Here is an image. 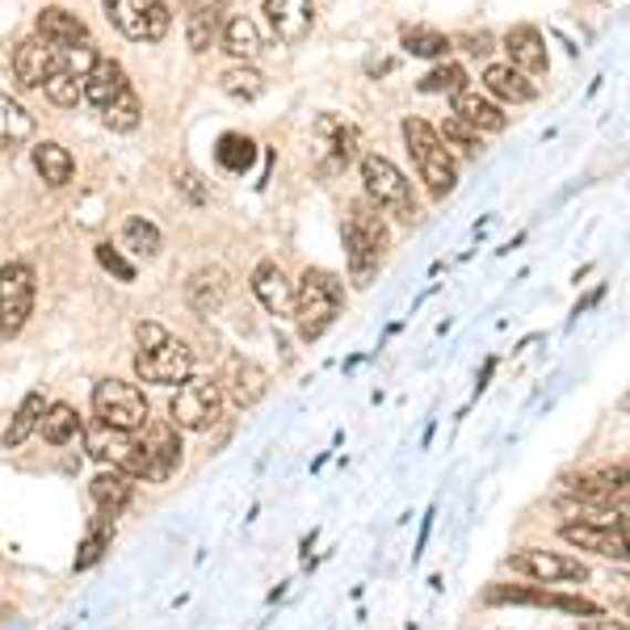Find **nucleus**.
I'll return each mask as SVG.
<instances>
[{
	"mask_svg": "<svg viewBox=\"0 0 630 630\" xmlns=\"http://www.w3.org/2000/svg\"><path fill=\"white\" fill-rule=\"evenodd\" d=\"M39 39H46L51 46H76V42L88 39V30H84V21L76 13H67V9H42L39 13Z\"/></svg>",
	"mask_w": 630,
	"mask_h": 630,
	"instance_id": "obj_23",
	"label": "nucleus"
},
{
	"mask_svg": "<svg viewBox=\"0 0 630 630\" xmlns=\"http://www.w3.org/2000/svg\"><path fill=\"white\" fill-rule=\"evenodd\" d=\"M219 412H223V391H219L214 378L189 375L186 382L177 387L172 403H168V420H172L177 429H186V433H207L210 424L219 420Z\"/></svg>",
	"mask_w": 630,
	"mask_h": 630,
	"instance_id": "obj_5",
	"label": "nucleus"
},
{
	"mask_svg": "<svg viewBox=\"0 0 630 630\" xmlns=\"http://www.w3.org/2000/svg\"><path fill=\"white\" fill-rule=\"evenodd\" d=\"M567 492L585 504H601V508H622L627 504V462H613L601 471H585L576 480H567Z\"/></svg>",
	"mask_w": 630,
	"mask_h": 630,
	"instance_id": "obj_12",
	"label": "nucleus"
},
{
	"mask_svg": "<svg viewBox=\"0 0 630 630\" xmlns=\"http://www.w3.org/2000/svg\"><path fill=\"white\" fill-rule=\"evenodd\" d=\"M219 382V391L235 403V408H252L256 399L270 391V375L261 370V366H252L244 357H228V366H223V375L214 378Z\"/></svg>",
	"mask_w": 630,
	"mask_h": 630,
	"instance_id": "obj_13",
	"label": "nucleus"
},
{
	"mask_svg": "<svg viewBox=\"0 0 630 630\" xmlns=\"http://www.w3.org/2000/svg\"><path fill=\"white\" fill-rule=\"evenodd\" d=\"M42 93H46L55 105H63V109H72V105L81 102V81L67 76V72H51V76L42 81Z\"/></svg>",
	"mask_w": 630,
	"mask_h": 630,
	"instance_id": "obj_41",
	"label": "nucleus"
},
{
	"mask_svg": "<svg viewBox=\"0 0 630 630\" xmlns=\"http://www.w3.org/2000/svg\"><path fill=\"white\" fill-rule=\"evenodd\" d=\"M123 249H130L135 256H144V261H151L156 252H160V231H156V223H147V219H126L123 223Z\"/></svg>",
	"mask_w": 630,
	"mask_h": 630,
	"instance_id": "obj_35",
	"label": "nucleus"
},
{
	"mask_svg": "<svg viewBox=\"0 0 630 630\" xmlns=\"http://www.w3.org/2000/svg\"><path fill=\"white\" fill-rule=\"evenodd\" d=\"M34 168H39V177L46 186H67L72 181V172H76V160H72V151L63 144H39L34 147Z\"/></svg>",
	"mask_w": 630,
	"mask_h": 630,
	"instance_id": "obj_27",
	"label": "nucleus"
},
{
	"mask_svg": "<svg viewBox=\"0 0 630 630\" xmlns=\"http://www.w3.org/2000/svg\"><path fill=\"white\" fill-rule=\"evenodd\" d=\"M186 39H189V51H210V42L219 39V9L214 4H198L193 13H189V25H186Z\"/></svg>",
	"mask_w": 630,
	"mask_h": 630,
	"instance_id": "obj_33",
	"label": "nucleus"
},
{
	"mask_svg": "<svg viewBox=\"0 0 630 630\" xmlns=\"http://www.w3.org/2000/svg\"><path fill=\"white\" fill-rule=\"evenodd\" d=\"M340 282H336L328 270H307L298 277V286L291 294L294 307V324H298V336L303 340H319V336L333 328V319L340 315Z\"/></svg>",
	"mask_w": 630,
	"mask_h": 630,
	"instance_id": "obj_1",
	"label": "nucleus"
},
{
	"mask_svg": "<svg viewBox=\"0 0 630 630\" xmlns=\"http://www.w3.org/2000/svg\"><path fill=\"white\" fill-rule=\"evenodd\" d=\"M403 51H408V55H417V60H445L450 39H445L441 30L417 25V30H403Z\"/></svg>",
	"mask_w": 630,
	"mask_h": 630,
	"instance_id": "obj_34",
	"label": "nucleus"
},
{
	"mask_svg": "<svg viewBox=\"0 0 630 630\" xmlns=\"http://www.w3.org/2000/svg\"><path fill=\"white\" fill-rule=\"evenodd\" d=\"M223 298H228V273L219 265L214 270H198L186 282V303L193 312H214V307H223Z\"/></svg>",
	"mask_w": 630,
	"mask_h": 630,
	"instance_id": "obj_21",
	"label": "nucleus"
},
{
	"mask_svg": "<svg viewBox=\"0 0 630 630\" xmlns=\"http://www.w3.org/2000/svg\"><path fill=\"white\" fill-rule=\"evenodd\" d=\"M462 46H466L471 55H492V39H487V34H471V39L462 42Z\"/></svg>",
	"mask_w": 630,
	"mask_h": 630,
	"instance_id": "obj_47",
	"label": "nucleus"
},
{
	"mask_svg": "<svg viewBox=\"0 0 630 630\" xmlns=\"http://www.w3.org/2000/svg\"><path fill=\"white\" fill-rule=\"evenodd\" d=\"M483 84H487V93L492 97H501V102H534V84H529V76H522L517 67H508V63H487V72H483Z\"/></svg>",
	"mask_w": 630,
	"mask_h": 630,
	"instance_id": "obj_22",
	"label": "nucleus"
},
{
	"mask_svg": "<svg viewBox=\"0 0 630 630\" xmlns=\"http://www.w3.org/2000/svg\"><path fill=\"white\" fill-rule=\"evenodd\" d=\"M559 538H564L567 546H580V550H592V555H606V559L627 564V529L592 525V522H567L564 529H559Z\"/></svg>",
	"mask_w": 630,
	"mask_h": 630,
	"instance_id": "obj_14",
	"label": "nucleus"
},
{
	"mask_svg": "<svg viewBox=\"0 0 630 630\" xmlns=\"http://www.w3.org/2000/svg\"><path fill=\"white\" fill-rule=\"evenodd\" d=\"M265 13H270L273 34L282 42H303L315 25L312 0H265Z\"/></svg>",
	"mask_w": 630,
	"mask_h": 630,
	"instance_id": "obj_17",
	"label": "nucleus"
},
{
	"mask_svg": "<svg viewBox=\"0 0 630 630\" xmlns=\"http://www.w3.org/2000/svg\"><path fill=\"white\" fill-rule=\"evenodd\" d=\"M84 420L76 417V408L72 403H46V412L39 420V433L46 445H67V441L81 433Z\"/></svg>",
	"mask_w": 630,
	"mask_h": 630,
	"instance_id": "obj_26",
	"label": "nucleus"
},
{
	"mask_svg": "<svg viewBox=\"0 0 630 630\" xmlns=\"http://www.w3.org/2000/svg\"><path fill=\"white\" fill-rule=\"evenodd\" d=\"M135 336H139V349H156V345H165L168 333L160 328V324H151V319H144L139 328H135Z\"/></svg>",
	"mask_w": 630,
	"mask_h": 630,
	"instance_id": "obj_44",
	"label": "nucleus"
},
{
	"mask_svg": "<svg viewBox=\"0 0 630 630\" xmlns=\"http://www.w3.org/2000/svg\"><path fill=\"white\" fill-rule=\"evenodd\" d=\"M504 51H508V67H517L522 76H546V42L534 25H513L504 34Z\"/></svg>",
	"mask_w": 630,
	"mask_h": 630,
	"instance_id": "obj_16",
	"label": "nucleus"
},
{
	"mask_svg": "<svg viewBox=\"0 0 630 630\" xmlns=\"http://www.w3.org/2000/svg\"><path fill=\"white\" fill-rule=\"evenodd\" d=\"M51 72H60V46H51L39 34L18 42V51H13V76H18L21 88H39Z\"/></svg>",
	"mask_w": 630,
	"mask_h": 630,
	"instance_id": "obj_15",
	"label": "nucleus"
},
{
	"mask_svg": "<svg viewBox=\"0 0 630 630\" xmlns=\"http://www.w3.org/2000/svg\"><path fill=\"white\" fill-rule=\"evenodd\" d=\"M387 249V223L370 202H357L349 214V228H345V256H349V277L354 286H370L378 261Z\"/></svg>",
	"mask_w": 630,
	"mask_h": 630,
	"instance_id": "obj_2",
	"label": "nucleus"
},
{
	"mask_svg": "<svg viewBox=\"0 0 630 630\" xmlns=\"http://www.w3.org/2000/svg\"><path fill=\"white\" fill-rule=\"evenodd\" d=\"M466 88V72H462L459 63H441V67H433L429 76H420V93H462Z\"/></svg>",
	"mask_w": 630,
	"mask_h": 630,
	"instance_id": "obj_40",
	"label": "nucleus"
},
{
	"mask_svg": "<svg viewBox=\"0 0 630 630\" xmlns=\"http://www.w3.org/2000/svg\"><path fill=\"white\" fill-rule=\"evenodd\" d=\"M88 496H93V504L102 508V517H109V522H114L126 504H130V496H135V475L105 466V471H97V475H93V483H88Z\"/></svg>",
	"mask_w": 630,
	"mask_h": 630,
	"instance_id": "obj_18",
	"label": "nucleus"
},
{
	"mask_svg": "<svg viewBox=\"0 0 630 630\" xmlns=\"http://www.w3.org/2000/svg\"><path fill=\"white\" fill-rule=\"evenodd\" d=\"M177 186L186 189L193 207H202V202H207V193H202V186H198V177H193V172H181V181H177Z\"/></svg>",
	"mask_w": 630,
	"mask_h": 630,
	"instance_id": "obj_46",
	"label": "nucleus"
},
{
	"mask_svg": "<svg viewBox=\"0 0 630 630\" xmlns=\"http://www.w3.org/2000/svg\"><path fill=\"white\" fill-rule=\"evenodd\" d=\"M30 135H34V118H30L13 97L0 93V144H9V147L25 144Z\"/></svg>",
	"mask_w": 630,
	"mask_h": 630,
	"instance_id": "obj_32",
	"label": "nucleus"
},
{
	"mask_svg": "<svg viewBox=\"0 0 630 630\" xmlns=\"http://www.w3.org/2000/svg\"><path fill=\"white\" fill-rule=\"evenodd\" d=\"M102 123L109 126V130H123V135L144 123V102L135 97V88H130V84H126L123 93H118L109 105H102Z\"/></svg>",
	"mask_w": 630,
	"mask_h": 630,
	"instance_id": "obj_29",
	"label": "nucleus"
},
{
	"mask_svg": "<svg viewBox=\"0 0 630 630\" xmlns=\"http://www.w3.org/2000/svg\"><path fill=\"white\" fill-rule=\"evenodd\" d=\"M252 294H256V303L265 307V312L282 315L291 307V282H286V273L277 270L273 261H261L256 273H252Z\"/></svg>",
	"mask_w": 630,
	"mask_h": 630,
	"instance_id": "obj_20",
	"label": "nucleus"
},
{
	"mask_svg": "<svg viewBox=\"0 0 630 630\" xmlns=\"http://www.w3.org/2000/svg\"><path fill=\"white\" fill-rule=\"evenodd\" d=\"M508 567L529 576V580H538V585H580V580H588V567L580 559L559 555V550H538V546L513 550Z\"/></svg>",
	"mask_w": 630,
	"mask_h": 630,
	"instance_id": "obj_11",
	"label": "nucleus"
},
{
	"mask_svg": "<svg viewBox=\"0 0 630 630\" xmlns=\"http://www.w3.org/2000/svg\"><path fill=\"white\" fill-rule=\"evenodd\" d=\"M219 88L228 93V97H235V102H256L261 93H265V76L256 72V67H228L223 76H219Z\"/></svg>",
	"mask_w": 630,
	"mask_h": 630,
	"instance_id": "obj_31",
	"label": "nucleus"
},
{
	"mask_svg": "<svg viewBox=\"0 0 630 630\" xmlns=\"http://www.w3.org/2000/svg\"><path fill=\"white\" fill-rule=\"evenodd\" d=\"M135 375L144 378V382H156V387H177V382H186L193 375V349H189L186 340L168 336L165 345L135 354Z\"/></svg>",
	"mask_w": 630,
	"mask_h": 630,
	"instance_id": "obj_10",
	"label": "nucleus"
},
{
	"mask_svg": "<svg viewBox=\"0 0 630 630\" xmlns=\"http://www.w3.org/2000/svg\"><path fill=\"white\" fill-rule=\"evenodd\" d=\"M81 433H84L88 454L97 462L114 466V471H126V475H135V480H144V454H139V441L130 438V433H118V429H109L102 420L81 424Z\"/></svg>",
	"mask_w": 630,
	"mask_h": 630,
	"instance_id": "obj_9",
	"label": "nucleus"
},
{
	"mask_svg": "<svg viewBox=\"0 0 630 630\" xmlns=\"http://www.w3.org/2000/svg\"><path fill=\"white\" fill-rule=\"evenodd\" d=\"M97 261H102V270H109L118 282H135V265H130V261H123V252H118V249L102 244V249H97Z\"/></svg>",
	"mask_w": 630,
	"mask_h": 630,
	"instance_id": "obj_43",
	"label": "nucleus"
},
{
	"mask_svg": "<svg viewBox=\"0 0 630 630\" xmlns=\"http://www.w3.org/2000/svg\"><path fill=\"white\" fill-rule=\"evenodd\" d=\"M223 51L235 55V60H256L261 55V30H256V21L252 18H231L223 25Z\"/></svg>",
	"mask_w": 630,
	"mask_h": 630,
	"instance_id": "obj_28",
	"label": "nucleus"
},
{
	"mask_svg": "<svg viewBox=\"0 0 630 630\" xmlns=\"http://www.w3.org/2000/svg\"><path fill=\"white\" fill-rule=\"evenodd\" d=\"M147 4H151V0H105V9H109V21L123 30L126 39H135V42H144Z\"/></svg>",
	"mask_w": 630,
	"mask_h": 630,
	"instance_id": "obj_30",
	"label": "nucleus"
},
{
	"mask_svg": "<svg viewBox=\"0 0 630 630\" xmlns=\"http://www.w3.org/2000/svg\"><path fill=\"white\" fill-rule=\"evenodd\" d=\"M42 412H46V399L42 391H25V399L18 403V412L9 420V429H4V450H18L21 441H30V433L39 429Z\"/></svg>",
	"mask_w": 630,
	"mask_h": 630,
	"instance_id": "obj_25",
	"label": "nucleus"
},
{
	"mask_svg": "<svg viewBox=\"0 0 630 630\" xmlns=\"http://www.w3.org/2000/svg\"><path fill=\"white\" fill-rule=\"evenodd\" d=\"M214 156H219V165L231 168V172H249L252 160H256V147H252V139H244V135H223Z\"/></svg>",
	"mask_w": 630,
	"mask_h": 630,
	"instance_id": "obj_37",
	"label": "nucleus"
},
{
	"mask_svg": "<svg viewBox=\"0 0 630 630\" xmlns=\"http://www.w3.org/2000/svg\"><path fill=\"white\" fill-rule=\"evenodd\" d=\"M361 181H366V193L378 210H391L396 219H417L412 186L403 181V172L387 156H361Z\"/></svg>",
	"mask_w": 630,
	"mask_h": 630,
	"instance_id": "obj_6",
	"label": "nucleus"
},
{
	"mask_svg": "<svg viewBox=\"0 0 630 630\" xmlns=\"http://www.w3.org/2000/svg\"><path fill=\"white\" fill-rule=\"evenodd\" d=\"M454 118L471 126V130H504L508 126V114L492 97H483L475 88H462L454 93Z\"/></svg>",
	"mask_w": 630,
	"mask_h": 630,
	"instance_id": "obj_19",
	"label": "nucleus"
},
{
	"mask_svg": "<svg viewBox=\"0 0 630 630\" xmlns=\"http://www.w3.org/2000/svg\"><path fill=\"white\" fill-rule=\"evenodd\" d=\"M168 21H172V13H168L165 0H151L147 4V25H144V42H160L168 34Z\"/></svg>",
	"mask_w": 630,
	"mask_h": 630,
	"instance_id": "obj_42",
	"label": "nucleus"
},
{
	"mask_svg": "<svg viewBox=\"0 0 630 630\" xmlns=\"http://www.w3.org/2000/svg\"><path fill=\"white\" fill-rule=\"evenodd\" d=\"M151 417L144 391L135 382H123V378H102L93 387V420H102L118 433H139Z\"/></svg>",
	"mask_w": 630,
	"mask_h": 630,
	"instance_id": "obj_4",
	"label": "nucleus"
},
{
	"mask_svg": "<svg viewBox=\"0 0 630 630\" xmlns=\"http://www.w3.org/2000/svg\"><path fill=\"white\" fill-rule=\"evenodd\" d=\"M403 139H408V151L417 160L420 181L429 186L433 198H445L454 181H459V168H454V156L450 147L438 139V130L424 123V118H403Z\"/></svg>",
	"mask_w": 630,
	"mask_h": 630,
	"instance_id": "obj_3",
	"label": "nucleus"
},
{
	"mask_svg": "<svg viewBox=\"0 0 630 630\" xmlns=\"http://www.w3.org/2000/svg\"><path fill=\"white\" fill-rule=\"evenodd\" d=\"M576 622H580V630H627V622H613L606 613H597V618H576Z\"/></svg>",
	"mask_w": 630,
	"mask_h": 630,
	"instance_id": "obj_45",
	"label": "nucleus"
},
{
	"mask_svg": "<svg viewBox=\"0 0 630 630\" xmlns=\"http://www.w3.org/2000/svg\"><path fill=\"white\" fill-rule=\"evenodd\" d=\"M34 312V270L25 261H9L0 270V340L18 336Z\"/></svg>",
	"mask_w": 630,
	"mask_h": 630,
	"instance_id": "obj_7",
	"label": "nucleus"
},
{
	"mask_svg": "<svg viewBox=\"0 0 630 630\" xmlns=\"http://www.w3.org/2000/svg\"><path fill=\"white\" fill-rule=\"evenodd\" d=\"M438 139L445 147H459L462 156H480V151H483V147H480V130H471V126L462 123V118H454V114L441 123Z\"/></svg>",
	"mask_w": 630,
	"mask_h": 630,
	"instance_id": "obj_39",
	"label": "nucleus"
},
{
	"mask_svg": "<svg viewBox=\"0 0 630 630\" xmlns=\"http://www.w3.org/2000/svg\"><path fill=\"white\" fill-rule=\"evenodd\" d=\"M123 88H126L123 67H118V63H105V60H102V63H97V67H93V72H88V76L81 81V97L102 109V105L114 102V97H118Z\"/></svg>",
	"mask_w": 630,
	"mask_h": 630,
	"instance_id": "obj_24",
	"label": "nucleus"
},
{
	"mask_svg": "<svg viewBox=\"0 0 630 630\" xmlns=\"http://www.w3.org/2000/svg\"><path fill=\"white\" fill-rule=\"evenodd\" d=\"M109 534H114V522L109 517H97L93 529H88V538L81 543V555H76V571H88V567H97L105 559V550H109Z\"/></svg>",
	"mask_w": 630,
	"mask_h": 630,
	"instance_id": "obj_36",
	"label": "nucleus"
},
{
	"mask_svg": "<svg viewBox=\"0 0 630 630\" xmlns=\"http://www.w3.org/2000/svg\"><path fill=\"white\" fill-rule=\"evenodd\" d=\"M102 63V55H97V46L84 39L76 42V46H63L60 51V72H67V76H76V81H84L93 67Z\"/></svg>",
	"mask_w": 630,
	"mask_h": 630,
	"instance_id": "obj_38",
	"label": "nucleus"
},
{
	"mask_svg": "<svg viewBox=\"0 0 630 630\" xmlns=\"http://www.w3.org/2000/svg\"><path fill=\"white\" fill-rule=\"evenodd\" d=\"M139 454H144V480L165 483L181 466V429L172 420H151L139 429Z\"/></svg>",
	"mask_w": 630,
	"mask_h": 630,
	"instance_id": "obj_8",
	"label": "nucleus"
}]
</instances>
